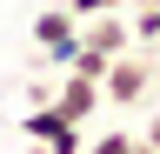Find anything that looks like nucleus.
I'll return each mask as SVG.
<instances>
[{"instance_id":"nucleus-5","label":"nucleus","mask_w":160,"mask_h":154,"mask_svg":"<svg viewBox=\"0 0 160 154\" xmlns=\"http://www.w3.org/2000/svg\"><path fill=\"white\" fill-rule=\"evenodd\" d=\"M60 127H73V121H67V114H60L53 101H40L33 114H20V134H27V141H53Z\"/></svg>"},{"instance_id":"nucleus-1","label":"nucleus","mask_w":160,"mask_h":154,"mask_svg":"<svg viewBox=\"0 0 160 154\" xmlns=\"http://www.w3.org/2000/svg\"><path fill=\"white\" fill-rule=\"evenodd\" d=\"M147 87H153V61H147V47H127V54H113L107 74H100V101H113V107H140L147 101Z\"/></svg>"},{"instance_id":"nucleus-6","label":"nucleus","mask_w":160,"mask_h":154,"mask_svg":"<svg viewBox=\"0 0 160 154\" xmlns=\"http://www.w3.org/2000/svg\"><path fill=\"white\" fill-rule=\"evenodd\" d=\"M80 154H153L147 134H100V141H87Z\"/></svg>"},{"instance_id":"nucleus-8","label":"nucleus","mask_w":160,"mask_h":154,"mask_svg":"<svg viewBox=\"0 0 160 154\" xmlns=\"http://www.w3.org/2000/svg\"><path fill=\"white\" fill-rule=\"evenodd\" d=\"M107 7H127V0H67L73 20H87V13H107Z\"/></svg>"},{"instance_id":"nucleus-4","label":"nucleus","mask_w":160,"mask_h":154,"mask_svg":"<svg viewBox=\"0 0 160 154\" xmlns=\"http://www.w3.org/2000/svg\"><path fill=\"white\" fill-rule=\"evenodd\" d=\"M53 107L67 114V121H87V114L100 107V81H87V74H60V87H53Z\"/></svg>"},{"instance_id":"nucleus-2","label":"nucleus","mask_w":160,"mask_h":154,"mask_svg":"<svg viewBox=\"0 0 160 154\" xmlns=\"http://www.w3.org/2000/svg\"><path fill=\"white\" fill-rule=\"evenodd\" d=\"M33 47H40V67H67L73 61V47H80V20H73V13L67 7H40L33 13Z\"/></svg>"},{"instance_id":"nucleus-3","label":"nucleus","mask_w":160,"mask_h":154,"mask_svg":"<svg viewBox=\"0 0 160 154\" xmlns=\"http://www.w3.org/2000/svg\"><path fill=\"white\" fill-rule=\"evenodd\" d=\"M80 47H93V54H127V47H133V20H127L120 7L87 13V20H80Z\"/></svg>"},{"instance_id":"nucleus-9","label":"nucleus","mask_w":160,"mask_h":154,"mask_svg":"<svg viewBox=\"0 0 160 154\" xmlns=\"http://www.w3.org/2000/svg\"><path fill=\"white\" fill-rule=\"evenodd\" d=\"M147 141H153V154H160V114H153V121H147Z\"/></svg>"},{"instance_id":"nucleus-7","label":"nucleus","mask_w":160,"mask_h":154,"mask_svg":"<svg viewBox=\"0 0 160 154\" xmlns=\"http://www.w3.org/2000/svg\"><path fill=\"white\" fill-rule=\"evenodd\" d=\"M153 40H160V0H147L133 13V47H153Z\"/></svg>"},{"instance_id":"nucleus-10","label":"nucleus","mask_w":160,"mask_h":154,"mask_svg":"<svg viewBox=\"0 0 160 154\" xmlns=\"http://www.w3.org/2000/svg\"><path fill=\"white\" fill-rule=\"evenodd\" d=\"M33 154H53V147H47V141H33Z\"/></svg>"}]
</instances>
